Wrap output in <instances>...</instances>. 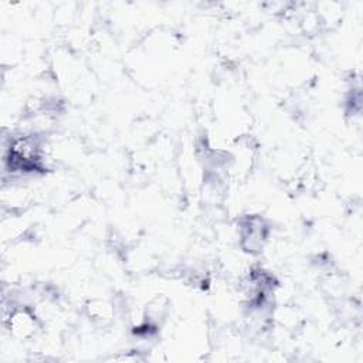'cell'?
Returning a JSON list of instances; mask_svg holds the SVG:
<instances>
[{
  "mask_svg": "<svg viewBox=\"0 0 363 363\" xmlns=\"http://www.w3.org/2000/svg\"><path fill=\"white\" fill-rule=\"evenodd\" d=\"M4 320L10 329V333L18 339H28L35 333L37 320L27 308L14 309L13 312L10 311L9 316H6Z\"/></svg>",
  "mask_w": 363,
  "mask_h": 363,
  "instance_id": "obj_1",
  "label": "cell"
}]
</instances>
